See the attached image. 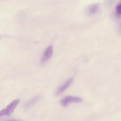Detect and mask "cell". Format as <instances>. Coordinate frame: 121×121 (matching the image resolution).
<instances>
[{
  "mask_svg": "<svg viewBox=\"0 0 121 121\" xmlns=\"http://www.w3.org/2000/svg\"><path fill=\"white\" fill-rule=\"evenodd\" d=\"M82 101V99L80 97L72 95H67L60 100V103L62 105L66 106L70 103H79Z\"/></svg>",
  "mask_w": 121,
  "mask_h": 121,
  "instance_id": "obj_2",
  "label": "cell"
},
{
  "mask_svg": "<svg viewBox=\"0 0 121 121\" xmlns=\"http://www.w3.org/2000/svg\"><path fill=\"white\" fill-rule=\"evenodd\" d=\"M74 78L72 77H71L66 80L63 84H62L57 89L55 94L56 95H60L66 89H67L72 83Z\"/></svg>",
  "mask_w": 121,
  "mask_h": 121,
  "instance_id": "obj_4",
  "label": "cell"
},
{
  "mask_svg": "<svg viewBox=\"0 0 121 121\" xmlns=\"http://www.w3.org/2000/svg\"><path fill=\"white\" fill-rule=\"evenodd\" d=\"M38 99H39V97H38V96H35V97L33 98L31 100H30L28 102V103L26 105V106L29 107L31 105L34 104L38 100Z\"/></svg>",
  "mask_w": 121,
  "mask_h": 121,
  "instance_id": "obj_6",
  "label": "cell"
},
{
  "mask_svg": "<svg viewBox=\"0 0 121 121\" xmlns=\"http://www.w3.org/2000/svg\"><path fill=\"white\" fill-rule=\"evenodd\" d=\"M19 102V100L18 99L14 100L10 102L4 109L0 111V117L4 115L8 116L11 115L17 106Z\"/></svg>",
  "mask_w": 121,
  "mask_h": 121,
  "instance_id": "obj_1",
  "label": "cell"
},
{
  "mask_svg": "<svg viewBox=\"0 0 121 121\" xmlns=\"http://www.w3.org/2000/svg\"><path fill=\"white\" fill-rule=\"evenodd\" d=\"M116 9L117 13L121 15V1H120L116 5Z\"/></svg>",
  "mask_w": 121,
  "mask_h": 121,
  "instance_id": "obj_7",
  "label": "cell"
},
{
  "mask_svg": "<svg viewBox=\"0 0 121 121\" xmlns=\"http://www.w3.org/2000/svg\"></svg>",
  "mask_w": 121,
  "mask_h": 121,
  "instance_id": "obj_9",
  "label": "cell"
},
{
  "mask_svg": "<svg viewBox=\"0 0 121 121\" xmlns=\"http://www.w3.org/2000/svg\"><path fill=\"white\" fill-rule=\"evenodd\" d=\"M7 121H18V120H8Z\"/></svg>",
  "mask_w": 121,
  "mask_h": 121,
  "instance_id": "obj_8",
  "label": "cell"
},
{
  "mask_svg": "<svg viewBox=\"0 0 121 121\" xmlns=\"http://www.w3.org/2000/svg\"><path fill=\"white\" fill-rule=\"evenodd\" d=\"M99 10V6L98 4H95L91 5L88 8V12L89 15H92L96 13Z\"/></svg>",
  "mask_w": 121,
  "mask_h": 121,
  "instance_id": "obj_5",
  "label": "cell"
},
{
  "mask_svg": "<svg viewBox=\"0 0 121 121\" xmlns=\"http://www.w3.org/2000/svg\"><path fill=\"white\" fill-rule=\"evenodd\" d=\"M52 54L53 47L52 45H50L44 51L40 60V63L41 64H44L47 62L52 56Z\"/></svg>",
  "mask_w": 121,
  "mask_h": 121,
  "instance_id": "obj_3",
  "label": "cell"
}]
</instances>
